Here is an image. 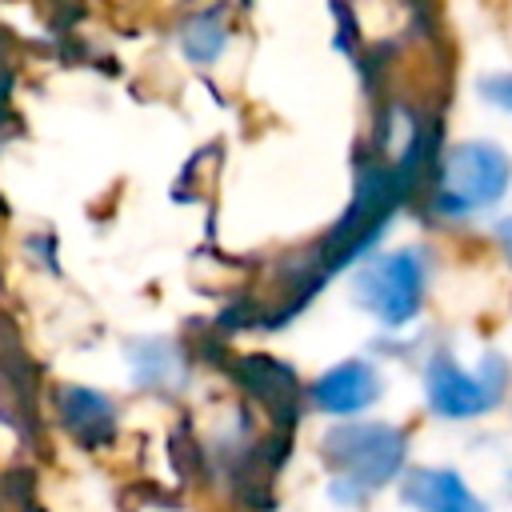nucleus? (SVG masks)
Listing matches in <instances>:
<instances>
[{
  "mask_svg": "<svg viewBox=\"0 0 512 512\" xmlns=\"http://www.w3.org/2000/svg\"><path fill=\"white\" fill-rule=\"evenodd\" d=\"M320 452L328 468L336 472L332 496L336 500H360L372 488H384L388 480L400 476L408 440L392 424H336L324 432Z\"/></svg>",
  "mask_w": 512,
  "mask_h": 512,
  "instance_id": "f257e3e1",
  "label": "nucleus"
},
{
  "mask_svg": "<svg viewBox=\"0 0 512 512\" xmlns=\"http://www.w3.org/2000/svg\"><path fill=\"white\" fill-rule=\"evenodd\" d=\"M512 184V160L488 140H464L444 152L436 180V208L444 216H468L496 204Z\"/></svg>",
  "mask_w": 512,
  "mask_h": 512,
  "instance_id": "f03ea898",
  "label": "nucleus"
},
{
  "mask_svg": "<svg viewBox=\"0 0 512 512\" xmlns=\"http://www.w3.org/2000/svg\"><path fill=\"white\" fill-rule=\"evenodd\" d=\"M424 288H428V264L416 248H400V252H384L372 256L356 280H352V300L372 312L384 328H404L408 320H416L420 304H424Z\"/></svg>",
  "mask_w": 512,
  "mask_h": 512,
  "instance_id": "7ed1b4c3",
  "label": "nucleus"
},
{
  "mask_svg": "<svg viewBox=\"0 0 512 512\" xmlns=\"http://www.w3.org/2000/svg\"><path fill=\"white\" fill-rule=\"evenodd\" d=\"M504 388H508V360L496 352L480 356L476 368H464V364H456V356L436 352L424 368L428 408L444 420H472V416L492 412L500 404Z\"/></svg>",
  "mask_w": 512,
  "mask_h": 512,
  "instance_id": "20e7f679",
  "label": "nucleus"
},
{
  "mask_svg": "<svg viewBox=\"0 0 512 512\" xmlns=\"http://www.w3.org/2000/svg\"><path fill=\"white\" fill-rule=\"evenodd\" d=\"M400 500L416 512H488V504L452 468H408L400 480Z\"/></svg>",
  "mask_w": 512,
  "mask_h": 512,
  "instance_id": "39448f33",
  "label": "nucleus"
},
{
  "mask_svg": "<svg viewBox=\"0 0 512 512\" xmlns=\"http://www.w3.org/2000/svg\"><path fill=\"white\" fill-rule=\"evenodd\" d=\"M380 392H384V380L368 360H340L312 384V404L332 416H352L376 404Z\"/></svg>",
  "mask_w": 512,
  "mask_h": 512,
  "instance_id": "423d86ee",
  "label": "nucleus"
},
{
  "mask_svg": "<svg viewBox=\"0 0 512 512\" xmlns=\"http://www.w3.org/2000/svg\"><path fill=\"white\" fill-rule=\"evenodd\" d=\"M236 380L280 420L292 428L296 420V408H300V384H296V372L272 356H244L236 360Z\"/></svg>",
  "mask_w": 512,
  "mask_h": 512,
  "instance_id": "0eeeda50",
  "label": "nucleus"
},
{
  "mask_svg": "<svg viewBox=\"0 0 512 512\" xmlns=\"http://www.w3.org/2000/svg\"><path fill=\"white\" fill-rule=\"evenodd\" d=\"M56 408H60V424L80 444H104L116 432V404L104 392H96V388L64 384L56 392Z\"/></svg>",
  "mask_w": 512,
  "mask_h": 512,
  "instance_id": "6e6552de",
  "label": "nucleus"
},
{
  "mask_svg": "<svg viewBox=\"0 0 512 512\" xmlns=\"http://www.w3.org/2000/svg\"><path fill=\"white\" fill-rule=\"evenodd\" d=\"M128 360L144 388H180L184 384V356L172 340H136L128 348Z\"/></svg>",
  "mask_w": 512,
  "mask_h": 512,
  "instance_id": "1a4fd4ad",
  "label": "nucleus"
},
{
  "mask_svg": "<svg viewBox=\"0 0 512 512\" xmlns=\"http://www.w3.org/2000/svg\"><path fill=\"white\" fill-rule=\"evenodd\" d=\"M184 52L200 64H212L224 48V24H220V12H196L188 24H184Z\"/></svg>",
  "mask_w": 512,
  "mask_h": 512,
  "instance_id": "9d476101",
  "label": "nucleus"
},
{
  "mask_svg": "<svg viewBox=\"0 0 512 512\" xmlns=\"http://www.w3.org/2000/svg\"><path fill=\"white\" fill-rule=\"evenodd\" d=\"M480 92H484V100H492V104H500V108L512 112V72L484 76V80H480Z\"/></svg>",
  "mask_w": 512,
  "mask_h": 512,
  "instance_id": "9b49d317",
  "label": "nucleus"
},
{
  "mask_svg": "<svg viewBox=\"0 0 512 512\" xmlns=\"http://www.w3.org/2000/svg\"><path fill=\"white\" fill-rule=\"evenodd\" d=\"M496 244H500V248H504V256L512 260V216L496 224Z\"/></svg>",
  "mask_w": 512,
  "mask_h": 512,
  "instance_id": "f8f14e48",
  "label": "nucleus"
}]
</instances>
